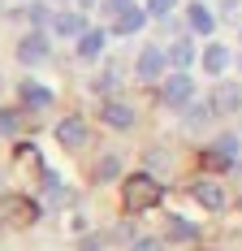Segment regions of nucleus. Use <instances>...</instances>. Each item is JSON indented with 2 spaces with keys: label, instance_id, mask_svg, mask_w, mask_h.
Returning a JSON list of instances; mask_svg holds the SVG:
<instances>
[{
  "label": "nucleus",
  "instance_id": "23",
  "mask_svg": "<svg viewBox=\"0 0 242 251\" xmlns=\"http://www.w3.org/2000/svg\"><path fill=\"white\" fill-rule=\"evenodd\" d=\"M147 9H151L156 18H169V13H173V0H147Z\"/></svg>",
  "mask_w": 242,
  "mask_h": 251
},
{
  "label": "nucleus",
  "instance_id": "4",
  "mask_svg": "<svg viewBox=\"0 0 242 251\" xmlns=\"http://www.w3.org/2000/svg\"><path fill=\"white\" fill-rule=\"evenodd\" d=\"M238 151H242L238 134H220V139H212V148H208V165L212 169H229L238 160Z\"/></svg>",
  "mask_w": 242,
  "mask_h": 251
},
{
  "label": "nucleus",
  "instance_id": "6",
  "mask_svg": "<svg viewBox=\"0 0 242 251\" xmlns=\"http://www.w3.org/2000/svg\"><path fill=\"white\" fill-rule=\"evenodd\" d=\"M165 65H169V56H165L160 48H143L139 61H134V74L143 78V82H156V78L165 74Z\"/></svg>",
  "mask_w": 242,
  "mask_h": 251
},
{
  "label": "nucleus",
  "instance_id": "15",
  "mask_svg": "<svg viewBox=\"0 0 242 251\" xmlns=\"http://www.w3.org/2000/svg\"><path fill=\"white\" fill-rule=\"evenodd\" d=\"M199 61H203V70H208V74H220V70L229 65V48H225V44H208Z\"/></svg>",
  "mask_w": 242,
  "mask_h": 251
},
{
  "label": "nucleus",
  "instance_id": "17",
  "mask_svg": "<svg viewBox=\"0 0 242 251\" xmlns=\"http://www.w3.org/2000/svg\"><path fill=\"white\" fill-rule=\"evenodd\" d=\"M182 113H186V126H191V130H199V126L208 122V117H212L217 108H212V104H199V100H194L191 108H182Z\"/></svg>",
  "mask_w": 242,
  "mask_h": 251
},
{
  "label": "nucleus",
  "instance_id": "12",
  "mask_svg": "<svg viewBox=\"0 0 242 251\" xmlns=\"http://www.w3.org/2000/svg\"><path fill=\"white\" fill-rule=\"evenodd\" d=\"M186 22H191L194 35H212V26H217V13H212L208 4H191V9H186Z\"/></svg>",
  "mask_w": 242,
  "mask_h": 251
},
{
  "label": "nucleus",
  "instance_id": "26",
  "mask_svg": "<svg viewBox=\"0 0 242 251\" xmlns=\"http://www.w3.org/2000/svg\"><path fill=\"white\" fill-rule=\"evenodd\" d=\"M238 65H242V56H238Z\"/></svg>",
  "mask_w": 242,
  "mask_h": 251
},
{
  "label": "nucleus",
  "instance_id": "20",
  "mask_svg": "<svg viewBox=\"0 0 242 251\" xmlns=\"http://www.w3.org/2000/svg\"><path fill=\"white\" fill-rule=\"evenodd\" d=\"M18 130H22V117H18L13 108H0V134L9 139V134H18Z\"/></svg>",
  "mask_w": 242,
  "mask_h": 251
},
{
  "label": "nucleus",
  "instance_id": "22",
  "mask_svg": "<svg viewBox=\"0 0 242 251\" xmlns=\"http://www.w3.org/2000/svg\"><path fill=\"white\" fill-rule=\"evenodd\" d=\"M30 22H35V30H39V26L56 22V18H52V13H48V4H39V0H35V4H30Z\"/></svg>",
  "mask_w": 242,
  "mask_h": 251
},
{
  "label": "nucleus",
  "instance_id": "24",
  "mask_svg": "<svg viewBox=\"0 0 242 251\" xmlns=\"http://www.w3.org/2000/svg\"><path fill=\"white\" fill-rule=\"evenodd\" d=\"M130 251H165V243H160V238H139Z\"/></svg>",
  "mask_w": 242,
  "mask_h": 251
},
{
  "label": "nucleus",
  "instance_id": "7",
  "mask_svg": "<svg viewBox=\"0 0 242 251\" xmlns=\"http://www.w3.org/2000/svg\"><path fill=\"white\" fill-rule=\"evenodd\" d=\"M212 108L217 113H238L242 108V87L238 82H220L217 91H212Z\"/></svg>",
  "mask_w": 242,
  "mask_h": 251
},
{
  "label": "nucleus",
  "instance_id": "21",
  "mask_svg": "<svg viewBox=\"0 0 242 251\" xmlns=\"http://www.w3.org/2000/svg\"><path fill=\"white\" fill-rule=\"evenodd\" d=\"M99 9H104V18H108V22H117L121 13L130 9V0H99Z\"/></svg>",
  "mask_w": 242,
  "mask_h": 251
},
{
  "label": "nucleus",
  "instance_id": "1",
  "mask_svg": "<svg viewBox=\"0 0 242 251\" xmlns=\"http://www.w3.org/2000/svg\"><path fill=\"white\" fill-rule=\"evenodd\" d=\"M156 200H160V186L151 174H134L125 182V208L130 212H147V208H156Z\"/></svg>",
  "mask_w": 242,
  "mask_h": 251
},
{
  "label": "nucleus",
  "instance_id": "19",
  "mask_svg": "<svg viewBox=\"0 0 242 251\" xmlns=\"http://www.w3.org/2000/svg\"><path fill=\"white\" fill-rule=\"evenodd\" d=\"M117 174H121V160H117V156H104V160L96 165V177H99V182H113Z\"/></svg>",
  "mask_w": 242,
  "mask_h": 251
},
{
  "label": "nucleus",
  "instance_id": "10",
  "mask_svg": "<svg viewBox=\"0 0 242 251\" xmlns=\"http://www.w3.org/2000/svg\"><path fill=\"white\" fill-rule=\"evenodd\" d=\"M18 91H22V104H26V108H48V104H52V91L44 87V82H35V78H26Z\"/></svg>",
  "mask_w": 242,
  "mask_h": 251
},
{
  "label": "nucleus",
  "instance_id": "18",
  "mask_svg": "<svg viewBox=\"0 0 242 251\" xmlns=\"http://www.w3.org/2000/svg\"><path fill=\"white\" fill-rule=\"evenodd\" d=\"M169 238H177V243H191V238H194V226L186 221V217H173V221H169Z\"/></svg>",
  "mask_w": 242,
  "mask_h": 251
},
{
  "label": "nucleus",
  "instance_id": "5",
  "mask_svg": "<svg viewBox=\"0 0 242 251\" xmlns=\"http://www.w3.org/2000/svg\"><path fill=\"white\" fill-rule=\"evenodd\" d=\"M48 52H52L48 35H44V30H30L22 44H18V61H22V65H39V61H48Z\"/></svg>",
  "mask_w": 242,
  "mask_h": 251
},
{
  "label": "nucleus",
  "instance_id": "27",
  "mask_svg": "<svg viewBox=\"0 0 242 251\" xmlns=\"http://www.w3.org/2000/svg\"><path fill=\"white\" fill-rule=\"evenodd\" d=\"M0 4H4V0H0Z\"/></svg>",
  "mask_w": 242,
  "mask_h": 251
},
{
  "label": "nucleus",
  "instance_id": "14",
  "mask_svg": "<svg viewBox=\"0 0 242 251\" xmlns=\"http://www.w3.org/2000/svg\"><path fill=\"white\" fill-rule=\"evenodd\" d=\"M104 44H108L104 30H87V35L78 39V56H82V61H96L99 52H104Z\"/></svg>",
  "mask_w": 242,
  "mask_h": 251
},
{
  "label": "nucleus",
  "instance_id": "9",
  "mask_svg": "<svg viewBox=\"0 0 242 251\" xmlns=\"http://www.w3.org/2000/svg\"><path fill=\"white\" fill-rule=\"evenodd\" d=\"M56 139H61V148H82V143H87V126H82V117H65V122L56 126Z\"/></svg>",
  "mask_w": 242,
  "mask_h": 251
},
{
  "label": "nucleus",
  "instance_id": "25",
  "mask_svg": "<svg viewBox=\"0 0 242 251\" xmlns=\"http://www.w3.org/2000/svg\"><path fill=\"white\" fill-rule=\"evenodd\" d=\"M82 4H99V0H82Z\"/></svg>",
  "mask_w": 242,
  "mask_h": 251
},
{
  "label": "nucleus",
  "instance_id": "2",
  "mask_svg": "<svg viewBox=\"0 0 242 251\" xmlns=\"http://www.w3.org/2000/svg\"><path fill=\"white\" fill-rule=\"evenodd\" d=\"M160 100L169 104V108H191V104H194V82H191L186 74H182V70H177V74H173L169 82H165Z\"/></svg>",
  "mask_w": 242,
  "mask_h": 251
},
{
  "label": "nucleus",
  "instance_id": "13",
  "mask_svg": "<svg viewBox=\"0 0 242 251\" xmlns=\"http://www.w3.org/2000/svg\"><path fill=\"white\" fill-rule=\"evenodd\" d=\"M56 35H65V39H82L87 35V18L82 13H56Z\"/></svg>",
  "mask_w": 242,
  "mask_h": 251
},
{
  "label": "nucleus",
  "instance_id": "16",
  "mask_svg": "<svg viewBox=\"0 0 242 251\" xmlns=\"http://www.w3.org/2000/svg\"><path fill=\"white\" fill-rule=\"evenodd\" d=\"M191 61H194V48H191V39H177V44L169 48V65H177V70H186Z\"/></svg>",
  "mask_w": 242,
  "mask_h": 251
},
{
  "label": "nucleus",
  "instance_id": "3",
  "mask_svg": "<svg viewBox=\"0 0 242 251\" xmlns=\"http://www.w3.org/2000/svg\"><path fill=\"white\" fill-rule=\"evenodd\" d=\"M191 195H194V203H203L208 212H220V208L229 203V195H225V186H220L217 177H199L191 186Z\"/></svg>",
  "mask_w": 242,
  "mask_h": 251
},
{
  "label": "nucleus",
  "instance_id": "8",
  "mask_svg": "<svg viewBox=\"0 0 242 251\" xmlns=\"http://www.w3.org/2000/svg\"><path fill=\"white\" fill-rule=\"evenodd\" d=\"M147 13H151V9H139V4H130V9L117 18V22H113V35H139V30L147 26Z\"/></svg>",
  "mask_w": 242,
  "mask_h": 251
},
{
  "label": "nucleus",
  "instance_id": "11",
  "mask_svg": "<svg viewBox=\"0 0 242 251\" xmlns=\"http://www.w3.org/2000/svg\"><path fill=\"white\" fill-rule=\"evenodd\" d=\"M104 126H113V130H130V126H134V108H130V104L108 100V104H104Z\"/></svg>",
  "mask_w": 242,
  "mask_h": 251
}]
</instances>
